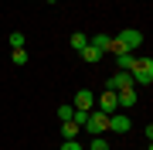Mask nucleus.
<instances>
[{
	"label": "nucleus",
	"mask_w": 153,
	"mask_h": 150,
	"mask_svg": "<svg viewBox=\"0 0 153 150\" xmlns=\"http://www.w3.org/2000/svg\"><path fill=\"white\" fill-rule=\"evenodd\" d=\"M14 65H27V51L24 48H14Z\"/></svg>",
	"instance_id": "obj_15"
},
{
	"label": "nucleus",
	"mask_w": 153,
	"mask_h": 150,
	"mask_svg": "<svg viewBox=\"0 0 153 150\" xmlns=\"http://www.w3.org/2000/svg\"><path fill=\"white\" fill-rule=\"evenodd\" d=\"M123 45V51H133V48H140L143 45V34L136 31V28H126V31H119V38H116Z\"/></svg>",
	"instance_id": "obj_3"
},
{
	"label": "nucleus",
	"mask_w": 153,
	"mask_h": 150,
	"mask_svg": "<svg viewBox=\"0 0 153 150\" xmlns=\"http://www.w3.org/2000/svg\"><path fill=\"white\" fill-rule=\"evenodd\" d=\"M129 78H133V85H150V82H153V61H150V58H136Z\"/></svg>",
	"instance_id": "obj_1"
},
{
	"label": "nucleus",
	"mask_w": 153,
	"mask_h": 150,
	"mask_svg": "<svg viewBox=\"0 0 153 150\" xmlns=\"http://www.w3.org/2000/svg\"><path fill=\"white\" fill-rule=\"evenodd\" d=\"M95 102H99V106H95V109H99V113H105V116H112V113H116V109H119V102H116V92H109V89H105L102 96H99V99H95Z\"/></svg>",
	"instance_id": "obj_4"
},
{
	"label": "nucleus",
	"mask_w": 153,
	"mask_h": 150,
	"mask_svg": "<svg viewBox=\"0 0 153 150\" xmlns=\"http://www.w3.org/2000/svg\"><path fill=\"white\" fill-rule=\"evenodd\" d=\"M129 126H133V123H129L126 113H112V116H109V130H112V133H126Z\"/></svg>",
	"instance_id": "obj_7"
},
{
	"label": "nucleus",
	"mask_w": 153,
	"mask_h": 150,
	"mask_svg": "<svg viewBox=\"0 0 153 150\" xmlns=\"http://www.w3.org/2000/svg\"><path fill=\"white\" fill-rule=\"evenodd\" d=\"M82 130H88L92 137H102L105 130H109V116H105V113H99V109H92V113H88V119H85V126H82Z\"/></svg>",
	"instance_id": "obj_2"
},
{
	"label": "nucleus",
	"mask_w": 153,
	"mask_h": 150,
	"mask_svg": "<svg viewBox=\"0 0 153 150\" xmlns=\"http://www.w3.org/2000/svg\"><path fill=\"white\" fill-rule=\"evenodd\" d=\"M119 72H133V65H136V55H133V51H119Z\"/></svg>",
	"instance_id": "obj_9"
},
{
	"label": "nucleus",
	"mask_w": 153,
	"mask_h": 150,
	"mask_svg": "<svg viewBox=\"0 0 153 150\" xmlns=\"http://www.w3.org/2000/svg\"><path fill=\"white\" fill-rule=\"evenodd\" d=\"M85 45H88V38H85L82 31H75V34H71V48H78V51H82Z\"/></svg>",
	"instance_id": "obj_13"
},
{
	"label": "nucleus",
	"mask_w": 153,
	"mask_h": 150,
	"mask_svg": "<svg viewBox=\"0 0 153 150\" xmlns=\"http://www.w3.org/2000/svg\"><path fill=\"white\" fill-rule=\"evenodd\" d=\"M48 4H58V0H48Z\"/></svg>",
	"instance_id": "obj_19"
},
{
	"label": "nucleus",
	"mask_w": 153,
	"mask_h": 150,
	"mask_svg": "<svg viewBox=\"0 0 153 150\" xmlns=\"http://www.w3.org/2000/svg\"><path fill=\"white\" fill-rule=\"evenodd\" d=\"M116 102H119L123 109L136 106V89H133V85H129V89H119V92H116Z\"/></svg>",
	"instance_id": "obj_8"
},
{
	"label": "nucleus",
	"mask_w": 153,
	"mask_h": 150,
	"mask_svg": "<svg viewBox=\"0 0 153 150\" xmlns=\"http://www.w3.org/2000/svg\"><path fill=\"white\" fill-rule=\"evenodd\" d=\"M109 41H112L109 34H95V38L88 41V45H92V48H99V51H102V55H105V51H109Z\"/></svg>",
	"instance_id": "obj_12"
},
{
	"label": "nucleus",
	"mask_w": 153,
	"mask_h": 150,
	"mask_svg": "<svg viewBox=\"0 0 153 150\" xmlns=\"http://www.w3.org/2000/svg\"><path fill=\"white\" fill-rule=\"evenodd\" d=\"M71 116H75V106H58V119L61 123H68Z\"/></svg>",
	"instance_id": "obj_14"
},
{
	"label": "nucleus",
	"mask_w": 153,
	"mask_h": 150,
	"mask_svg": "<svg viewBox=\"0 0 153 150\" xmlns=\"http://www.w3.org/2000/svg\"><path fill=\"white\" fill-rule=\"evenodd\" d=\"M78 133H82V126H78V123H71V119L61 123V137H65V140H75Z\"/></svg>",
	"instance_id": "obj_10"
},
{
	"label": "nucleus",
	"mask_w": 153,
	"mask_h": 150,
	"mask_svg": "<svg viewBox=\"0 0 153 150\" xmlns=\"http://www.w3.org/2000/svg\"><path fill=\"white\" fill-rule=\"evenodd\" d=\"M71 106L82 109V113H92V109H95V96L88 92V89H78V96H75V102H71Z\"/></svg>",
	"instance_id": "obj_6"
},
{
	"label": "nucleus",
	"mask_w": 153,
	"mask_h": 150,
	"mask_svg": "<svg viewBox=\"0 0 153 150\" xmlns=\"http://www.w3.org/2000/svg\"><path fill=\"white\" fill-rule=\"evenodd\" d=\"M88 150H109V143H105L102 137H92V143H88Z\"/></svg>",
	"instance_id": "obj_16"
},
{
	"label": "nucleus",
	"mask_w": 153,
	"mask_h": 150,
	"mask_svg": "<svg viewBox=\"0 0 153 150\" xmlns=\"http://www.w3.org/2000/svg\"><path fill=\"white\" fill-rule=\"evenodd\" d=\"M82 58L88 61V65H95V61H102V51L92 48V45H85V48H82Z\"/></svg>",
	"instance_id": "obj_11"
},
{
	"label": "nucleus",
	"mask_w": 153,
	"mask_h": 150,
	"mask_svg": "<svg viewBox=\"0 0 153 150\" xmlns=\"http://www.w3.org/2000/svg\"><path fill=\"white\" fill-rule=\"evenodd\" d=\"M129 85H133L129 72H116V75H109V82H105V89H109V92H119V89H129Z\"/></svg>",
	"instance_id": "obj_5"
},
{
	"label": "nucleus",
	"mask_w": 153,
	"mask_h": 150,
	"mask_svg": "<svg viewBox=\"0 0 153 150\" xmlns=\"http://www.w3.org/2000/svg\"><path fill=\"white\" fill-rule=\"evenodd\" d=\"M61 150H85V147L78 143V140H65V147H61Z\"/></svg>",
	"instance_id": "obj_18"
},
{
	"label": "nucleus",
	"mask_w": 153,
	"mask_h": 150,
	"mask_svg": "<svg viewBox=\"0 0 153 150\" xmlns=\"http://www.w3.org/2000/svg\"><path fill=\"white\" fill-rule=\"evenodd\" d=\"M10 48H24V34H21V31L10 34Z\"/></svg>",
	"instance_id": "obj_17"
}]
</instances>
